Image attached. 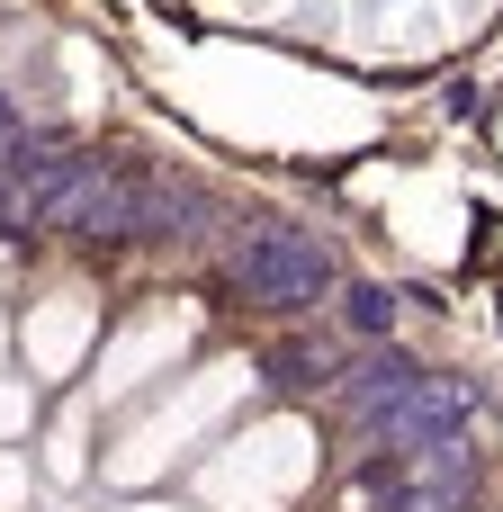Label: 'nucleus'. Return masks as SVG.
<instances>
[{"mask_svg": "<svg viewBox=\"0 0 503 512\" xmlns=\"http://www.w3.org/2000/svg\"><path fill=\"white\" fill-rule=\"evenodd\" d=\"M234 288H243V297H261V306H279V315H306V306H324V297H333V252H324L315 234L252 225V234L234 243Z\"/></svg>", "mask_w": 503, "mask_h": 512, "instance_id": "obj_2", "label": "nucleus"}, {"mask_svg": "<svg viewBox=\"0 0 503 512\" xmlns=\"http://www.w3.org/2000/svg\"><path fill=\"white\" fill-rule=\"evenodd\" d=\"M414 387H423V369L387 342V351H369L360 369H342V387H333V396H342V414H351V423H369V432H378V423H387Z\"/></svg>", "mask_w": 503, "mask_h": 512, "instance_id": "obj_5", "label": "nucleus"}, {"mask_svg": "<svg viewBox=\"0 0 503 512\" xmlns=\"http://www.w3.org/2000/svg\"><path fill=\"white\" fill-rule=\"evenodd\" d=\"M468 414H477V387H468V378H423V387L378 423V450L405 459V450H432V441H468Z\"/></svg>", "mask_w": 503, "mask_h": 512, "instance_id": "obj_4", "label": "nucleus"}, {"mask_svg": "<svg viewBox=\"0 0 503 512\" xmlns=\"http://www.w3.org/2000/svg\"><path fill=\"white\" fill-rule=\"evenodd\" d=\"M216 225V198L180 171H144V243H198Z\"/></svg>", "mask_w": 503, "mask_h": 512, "instance_id": "obj_6", "label": "nucleus"}, {"mask_svg": "<svg viewBox=\"0 0 503 512\" xmlns=\"http://www.w3.org/2000/svg\"><path fill=\"white\" fill-rule=\"evenodd\" d=\"M342 306H351V324H360V333H369V342H378V333H387V324H396V297H387V288H369V279H360V288H351V297H342Z\"/></svg>", "mask_w": 503, "mask_h": 512, "instance_id": "obj_8", "label": "nucleus"}, {"mask_svg": "<svg viewBox=\"0 0 503 512\" xmlns=\"http://www.w3.org/2000/svg\"><path fill=\"white\" fill-rule=\"evenodd\" d=\"M261 369H270V387H279V396H306V387H324V378H333V369H324V351H306V342H270V360H261Z\"/></svg>", "mask_w": 503, "mask_h": 512, "instance_id": "obj_7", "label": "nucleus"}, {"mask_svg": "<svg viewBox=\"0 0 503 512\" xmlns=\"http://www.w3.org/2000/svg\"><path fill=\"white\" fill-rule=\"evenodd\" d=\"M45 225L81 234V243H144V171H126L108 153H72L63 180H54Z\"/></svg>", "mask_w": 503, "mask_h": 512, "instance_id": "obj_1", "label": "nucleus"}, {"mask_svg": "<svg viewBox=\"0 0 503 512\" xmlns=\"http://www.w3.org/2000/svg\"><path fill=\"white\" fill-rule=\"evenodd\" d=\"M369 486H378V512H468V495H477V450L468 441H432V450L378 459Z\"/></svg>", "mask_w": 503, "mask_h": 512, "instance_id": "obj_3", "label": "nucleus"}, {"mask_svg": "<svg viewBox=\"0 0 503 512\" xmlns=\"http://www.w3.org/2000/svg\"><path fill=\"white\" fill-rule=\"evenodd\" d=\"M9 144H27V135H18V108L0 99V153H9Z\"/></svg>", "mask_w": 503, "mask_h": 512, "instance_id": "obj_9", "label": "nucleus"}]
</instances>
